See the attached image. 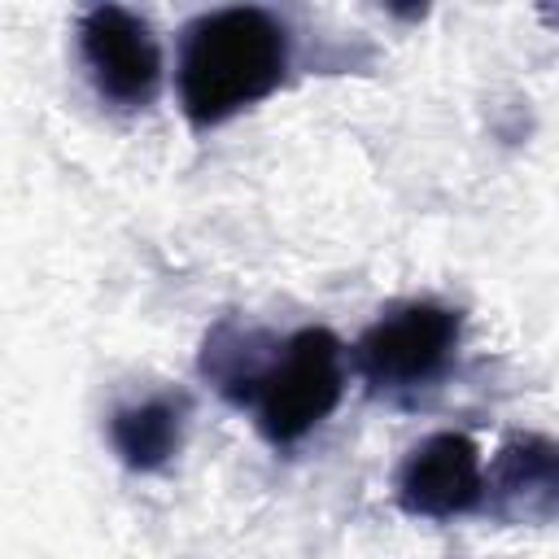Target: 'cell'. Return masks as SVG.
I'll use <instances>...</instances> for the list:
<instances>
[{
	"mask_svg": "<svg viewBox=\"0 0 559 559\" xmlns=\"http://www.w3.org/2000/svg\"><path fill=\"white\" fill-rule=\"evenodd\" d=\"M288 70V26L258 4L210 9L179 44V105L192 127H218L280 87Z\"/></svg>",
	"mask_w": 559,
	"mask_h": 559,
	"instance_id": "obj_1",
	"label": "cell"
},
{
	"mask_svg": "<svg viewBox=\"0 0 559 559\" xmlns=\"http://www.w3.org/2000/svg\"><path fill=\"white\" fill-rule=\"evenodd\" d=\"M341 393H345V345L328 328H301L275 349L249 406L258 411V428L266 441L297 445L336 411Z\"/></svg>",
	"mask_w": 559,
	"mask_h": 559,
	"instance_id": "obj_2",
	"label": "cell"
},
{
	"mask_svg": "<svg viewBox=\"0 0 559 559\" xmlns=\"http://www.w3.org/2000/svg\"><path fill=\"white\" fill-rule=\"evenodd\" d=\"M463 314L441 301H406L380 314L354 345V362L371 389L402 393L437 380L454 358Z\"/></svg>",
	"mask_w": 559,
	"mask_h": 559,
	"instance_id": "obj_3",
	"label": "cell"
},
{
	"mask_svg": "<svg viewBox=\"0 0 559 559\" xmlns=\"http://www.w3.org/2000/svg\"><path fill=\"white\" fill-rule=\"evenodd\" d=\"M79 52L96 96L114 109H144L162 87L157 35L122 4H96L79 17Z\"/></svg>",
	"mask_w": 559,
	"mask_h": 559,
	"instance_id": "obj_4",
	"label": "cell"
},
{
	"mask_svg": "<svg viewBox=\"0 0 559 559\" xmlns=\"http://www.w3.org/2000/svg\"><path fill=\"white\" fill-rule=\"evenodd\" d=\"M397 502L406 515L424 520H454L476 511L485 502V467L476 441L463 432L424 437L397 472Z\"/></svg>",
	"mask_w": 559,
	"mask_h": 559,
	"instance_id": "obj_5",
	"label": "cell"
},
{
	"mask_svg": "<svg viewBox=\"0 0 559 559\" xmlns=\"http://www.w3.org/2000/svg\"><path fill=\"white\" fill-rule=\"evenodd\" d=\"M485 498L502 520L542 524L559 515V441L542 432H511L485 476Z\"/></svg>",
	"mask_w": 559,
	"mask_h": 559,
	"instance_id": "obj_6",
	"label": "cell"
},
{
	"mask_svg": "<svg viewBox=\"0 0 559 559\" xmlns=\"http://www.w3.org/2000/svg\"><path fill=\"white\" fill-rule=\"evenodd\" d=\"M183 419H188V402L175 393L118 406L109 415V445L131 472H157L179 454Z\"/></svg>",
	"mask_w": 559,
	"mask_h": 559,
	"instance_id": "obj_7",
	"label": "cell"
}]
</instances>
